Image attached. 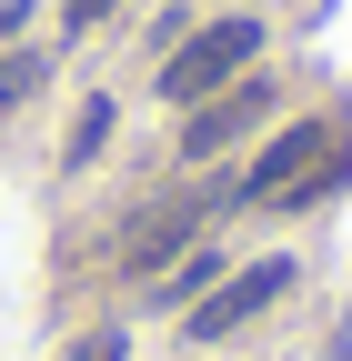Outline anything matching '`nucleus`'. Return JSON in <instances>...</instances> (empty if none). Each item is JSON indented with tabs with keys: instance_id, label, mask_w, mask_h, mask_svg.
<instances>
[{
	"instance_id": "1",
	"label": "nucleus",
	"mask_w": 352,
	"mask_h": 361,
	"mask_svg": "<svg viewBox=\"0 0 352 361\" xmlns=\"http://www.w3.org/2000/svg\"><path fill=\"white\" fill-rule=\"evenodd\" d=\"M252 61H262V20H211V30H192L182 51L161 61V90L192 111V101H211V90H232Z\"/></svg>"
},
{
	"instance_id": "2",
	"label": "nucleus",
	"mask_w": 352,
	"mask_h": 361,
	"mask_svg": "<svg viewBox=\"0 0 352 361\" xmlns=\"http://www.w3.org/2000/svg\"><path fill=\"white\" fill-rule=\"evenodd\" d=\"M282 291H292V261H252V271H232V281H211V291L192 301V322H182V331H192V341H232V331L262 322Z\"/></svg>"
},
{
	"instance_id": "3",
	"label": "nucleus",
	"mask_w": 352,
	"mask_h": 361,
	"mask_svg": "<svg viewBox=\"0 0 352 361\" xmlns=\"http://www.w3.org/2000/svg\"><path fill=\"white\" fill-rule=\"evenodd\" d=\"M272 111V80H232V90H211V101L192 111V130H182V161H211V151H232L242 130Z\"/></svg>"
},
{
	"instance_id": "4",
	"label": "nucleus",
	"mask_w": 352,
	"mask_h": 361,
	"mask_svg": "<svg viewBox=\"0 0 352 361\" xmlns=\"http://www.w3.org/2000/svg\"><path fill=\"white\" fill-rule=\"evenodd\" d=\"M182 241H192V211H182V201H171V211H141V221L121 231V271H161Z\"/></svg>"
},
{
	"instance_id": "5",
	"label": "nucleus",
	"mask_w": 352,
	"mask_h": 361,
	"mask_svg": "<svg viewBox=\"0 0 352 361\" xmlns=\"http://www.w3.org/2000/svg\"><path fill=\"white\" fill-rule=\"evenodd\" d=\"M101 141H111V101H91V111H81V121H71V151H61V161L81 171V161H91Z\"/></svg>"
},
{
	"instance_id": "6",
	"label": "nucleus",
	"mask_w": 352,
	"mask_h": 361,
	"mask_svg": "<svg viewBox=\"0 0 352 361\" xmlns=\"http://www.w3.org/2000/svg\"><path fill=\"white\" fill-rule=\"evenodd\" d=\"M71 361H131V341L101 322V331H81V341H71Z\"/></svg>"
},
{
	"instance_id": "7",
	"label": "nucleus",
	"mask_w": 352,
	"mask_h": 361,
	"mask_svg": "<svg viewBox=\"0 0 352 361\" xmlns=\"http://www.w3.org/2000/svg\"><path fill=\"white\" fill-rule=\"evenodd\" d=\"M40 90V61H0V101H30Z\"/></svg>"
},
{
	"instance_id": "8",
	"label": "nucleus",
	"mask_w": 352,
	"mask_h": 361,
	"mask_svg": "<svg viewBox=\"0 0 352 361\" xmlns=\"http://www.w3.org/2000/svg\"><path fill=\"white\" fill-rule=\"evenodd\" d=\"M101 11H111V0H61V20H71V30H91Z\"/></svg>"
},
{
	"instance_id": "9",
	"label": "nucleus",
	"mask_w": 352,
	"mask_h": 361,
	"mask_svg": "<svg viewBox=\"0 0 352 361\" xmlns=\"http://www.w3.org/2000/svg\"><path fill=\"white\" fill-rule=\"evenodd\" d=\"M20 20H30V0H0V40H11V30H20Z\"/></svg>"
}]
</instances>
